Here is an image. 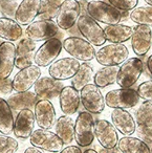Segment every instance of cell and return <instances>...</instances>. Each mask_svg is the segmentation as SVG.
Here are the masks:
<instances>
[{"label": "cell", "mask_w": 152, "mask_h": 153, "mask_svg": "<svg viewBox=\"0 0 152 153\" xmlns=\"http://www.w3.org/2000/svg\"><path fill=\"white\" fill-rule=\"evenodd\" d=\"M144 71V62L139 58L126 59L118 67L116 83L122 88L132 87Z\"/></svg>", "instance_id": "obj_1"}, {"label": "cell", "mask_w": 152, "mask_h": 153, "mask_svg": "<svg viewBox=\"0 0 152 153\" xmlns=\"http://www.w3.org/2000/svg\"><path fill=\"white\" fill-rule=\"evenodd\" d=\"M86 11L90 17H92L95 21L104 24H116L122 21L121 11L112 7L110 3L104 2L101 0L89 1L87 3Z\"/></svg>", "instance_id": "obj_2"}, {"label": "cell", "mask_w": 152, "mask_h": 153, "mask_svg": "<svg viewBox=\"0 0 152 153\" xmlns=\"http://www.w3.org/2000/svg\"><path fill=\"white\" fill-rule=\"evenodd\" d=\"M77 27L83 37L93 46H102L106 42L104 30L98 21L86 13H82L77 20Z\"/></svg>", "instance_id": "obj_3"}, {"label": "cell", "mask_w": 152, "mask_h": 153, "mask_svg": "<svg viewBox=\"0 0 152 153\" xmlns=\"http://www.w3.org/2000/svg\"><path fill=\"white\" fill-rule=\"evenodd\" d=\"M95 119L92 113L82 111L75 123V140L80 147H88L95 140Z\"/></svg>", "instance_id": "obj_4"}, {"label": "cell", "mask_w": 152, "mask_h": 153, "mask_svg": "<svg viewBox=\"0 0 152 153\" xmlns=\"http://www.w3.org/2000/svg\"><path fill=\"white\" fill-rule=\"evenodd\" d=\"M129 57V51L123 43H110L95 51V60L103 66L120 65Z\"/></svg>", "instance_id": "obj_5"}, {"label": "cell", "mask_w": 152, "mask_h": 153, "mask_svg": "<svg viewBox=\"0 0 152 153\" xmlns=\"http://www.w3.org/2000/svg\"><path fill=\"white\" fill-rule=\"evenodd\" d=\"M64 51L69 53L72 58H76L79 61L89 62L95 59V46L86 39L77 36H72L66 38L62 42Z\"/></svg>", "instance_id": "obj_6"}, {"label": "cell", "mask_w": 152, "mask_h": 153, "mask_svg": "<svg viewBox=\"0 0 152 153\" xmlns=\"http://www.w3.org/2000/svg\"><path fill=\"white\" fill-rule=\"evenodd\" d=\"M139 102V96L133 88H118L110 90L105 96V103L110 108H133Z\"/></svg>", "instance_id": "obj_7"}, {"label": "cell", "mask_w": 152, "mask_h": 153, "mask_svg": "<svg viewBox=\"0 0 152 153\" xmlns=\"http://www.w3.org/2000/svg\"><path fill=\"white\" fill-rule=\"evenodd\" d=\"M80 100L86 111L92 114H99L105 109V98L99 86L87 84L80 89Z\"/></svg>", "instance_id": "obj_8"}, {"label": "cell", "mask_w": 152, "mask_h": 153, "mask_svg": "<svg viewBox=\"0 0 152 153\" xmlns=\"http://www.w3.org/2000/svg\"><path fill=\"white\" fill-rule=\"evenodd\" d=\"M81 15V4L78 0H63L56 15V23L59 28L68 30L77 23Z\"/></svg>", "instance_id": "obj_9"}, {"label": "cell", "mask_w": 152, "mask_h": 153, "mask_svg": "<svg viewBox=\"0 0 152 153\" xmlns=\"http://www.w3.org/2000/svg\"><path fill=\"white\" fill-rule=\"evenodd\" d=\"M30 140L33 146L38 147L45 152H61L64 145L57 133L42 128L33 131Z\"/></svg>", "instance_id": "obj_10"}, {"label": "cell", "mask_w": 152, "mask_h": 153, "mask_svg": "<svg viewBox=\"0 0 152 153\" xmlns=\"http://www.w3.org/2000/svg\"><path fill=\"white\" fill-rule=\"evenodd\" d=\"M62 48L63 45L60 39L56 37L47 39L35 53V64L39 67H47L57 59L58 56L61 53Z\"/></svg>", "instance_id": "obj_11"}, {"label": "cell", "mask_w": 152, "mask_h": 153, "mask_svg": "<svg viewBox=\"0 0 152 153\" xmlns=\"http://www.w3.org/2000/svg\"><path fill=\"white\" fill-rule=\"evenodd\" d=\"M59 26L53 20L40 19L33 21L26 27V37L35 42L37 41H44L59 35Z\"/></svg>", "instance_id": "obj_12"}, {"label": "cell", "mask_w": 152, "mask_h": 153, "mask_svg": "<svg viewBox=\"0 0 152 153\" xmlns=\"http://www.w3.org/2000/svg\"><path fill=\"white\" fill-rule=\"evenodd\" d=\"M80 61L76 58H62L49 64L48 74L59 81L72 79L80 67Z\"/></svg>", "instance_id": "obj_13"}, {"label": "cell", "mask_w": 152, "mask_h": 153, "mask_svg": "<svg viewBox=\"0 0 152 153\" xmlns=\"http://www.w3.org/2000/svg\"><path fill=\"white\" fill-rule=\"evenodd\" d=\"M40 76L41 69L37 65L32 64V65L22 68L20 69V71L15 74L14 79L12 80L14 90L17 92L28 91L35 85Z\"/></svg>", "instance_id": "obj_14"}, {"label": "cell", "mask_w": 152, "mask_h": 153, "mask_svg": "<svg viewBox=\"0 0 152 153\" xmlns=\"http://www.w3.org/2000/svg\"><path fill=\"white\" fill-rule=\"evenodd\" d=\"M35 94L38 100H54L59 97L60 91L64 87L63 83L51 76H40L35 83Z\"/></svg>", "instance_id": "obj_15"}, {"label": "cell", "mask_w": 152, "mask_h": 153, "mask_svg": "<svg viewBox=\"0 0 152 153\" xmlns=\"http://www.w3.org/2000/svg\"><path fill=\"white\" fill-rule=\"evenodd\" d=\"M131 47L135 55L145 56L152 46V30L150 26L139 24L133 28Z\"/></svg>", "instance_id": "obj_16"}, {"label": "cell", "mask_w": 152, "mask_h": 153, "mask_svg": "<svg viewBox=\"0 0 152 153\" xmlns=\"http://www.w3.org/2000/svg\"><path fill=\"white\" fill-rule=\"evenodd\" d=\"M95 137L103 148H114L118 142V134L113 124L107 120H98L95 123Z\"/></svg>", "instance_id": "obj_17"}, {"label": "cell", "mask_w": 152, "mask_h": 153, "mask_svg": "<svg viewBox=\"0 0 152 153\" xmlns=\"http://www.w3.org/2000/svg\"><path fill=\"white\" fill-rule=\"evenodd\" d=\"M35 113L32 109L24 108L17 112L14 121L13 132L20 140H26L31 136L35 127Z\"/></svg>", "instance_id": "obj_18"}, {"label": "cell", "mask_w": 152, "mask_h": 153, "mask_svg": "<svg viewBox=\"0 0 152 153\" xmlns=\"http://www.w3.org/2000/svg\"><path fill=\"white\" fill-rule=\"evenodd\" d=\"M35 119L42 129H51L56 123V110L49 100H38L35 105Z\"/></svg>", "instance_id": "obj_19"}, {"label": "cell", "mask_w": 152, "mask_h": 153, "mask_svg": "<svg viewBox=\"0 0 152 153\" xmlns=\"http://www.w3.org/2000/svg\"><path fill=\"white\" fill-rule=\"evenodd\" d=\"M16 61V46L12 41L0 43V79H7L13 72Z\"/></svg>", "instance_id": "obj_20"}, {"label": "cell", "mask_w": 152, "mask_h": 153, "mask_svg": "<svg viewBox=\"0 0 152 153\" xmlns=\"http://www.w3.org/2000/svg\"><path fill=\"white\" fill-rule=\"evenodd\" d=\"M42 0H22L18 5L15 20L20 25H28L39 15Z\"/></svg>", "instance_id": "obj_21"}, {"label": "cell", "mask_w": 152, "mask_h": 153, "mask_svg": "<svg viewBox=\"0 0 152 153\" xmlns=\"http://www.w3.org/2000/svg\"><path fill=\"white\" fill-rule=\"evenodd\" d=\"M36 42L30 38H23L19 41L16 47V61L15 67L18 69L30 66L34 63Z\"/></svg>", "instance_id": "obj_22"}, {"label": "cell", "mask_w": 152, "mask_h": 153, "mask_svg": "<svg viewBox=\"0 0 152 153\" xmlns=\"http://www.w3.org/2000/svg\"><path fill=\"white\" fill-rule=\"evenodd\" d=\"M80 90L74 86H64L59 94L61 111L66 115H72L78 111L80 106Z\"/></svg>", "instance_id": "obj_23"}, {"label": "cell", "mask_w": 152, "mask_h": 153, "mask_svg": "<svg viewBox=\"0 0 152 153\" xmlns=\"http://www.w3.org/2000/svg\"><path fill=\"white\" fill-rule=\"evenodd\" d=\"M111 121L116 130H118L124 135H130L135 132V120L126 109L114 108L111 112Z\"/></svg>", "instance_id": "obj_24"}, {"label": "cell", "mask_w": 152, "mask_h": 153, "mask_svg": "<svg viewBox=\"0 0 152 153\" xmlns=\"http://www.w3.org/2000/svg\"><path fill=\"white\" fill-rule=\"evenodd\" d=\"M104 30L105 38L108 42L111 43H124L131 38L133 28L125 24L116 23L109 24Z\"/></svg>", "instance_id": "obj_25"}, {"label": "cell", "mask_w": 152, "mask_h": 153, "mask_svg": "<svg viewBox=\"0 0 152 153\" xmlns=\"http://www.w3.org/2000/svg\"><path fill=\"white\" fill-rule=\"evenodd\" d=\"M37 101H38V98H37L36 94L31 92L30 90L14 94L7 99V103L11 106L12 110L16 111V112L24 108L34 109Z\"/></svg>", "instance_id": "obj_26"}, {"label": "cell", "mask_w": 152, "mask_h": 153, "mask_svg": "<svg viewBox=\"0 0 152 153\" xmlns=\"http://www.w3.org/2000/svg\"><path fill=\"white\" fill-rule=\"evenodd\" d=\"M55 131L64 145H69L75 140V122L69 115H62L55 123Z\"/></svg>", "instance_id": "obj_27"}, {"label": "cell", "mask_w": 152, "mask_h": 153, "mask_svg": "<svg viewBox=\"0 0 152 153\" xmlns=\"http://www.w3.org/2000/svg\"><path fill=\"white\" fill-rule=\"evenodd\" d=\"M120 152L122 153H149L151 152L148 145L139 137L125 135L118 140L116 145Z\"/></svg>", "instance_id": "obj_28"}, {"label": "cell", "mask_w": 152, "mask_h": 153, "mask_svg": "<svg viewBox=\"0 0 152 153\" xmlns=\"http://www.w3.org/2000/svg\"><path fill=\"white\" fill-rule=\"evenodd\" d=\"M22 27L15 19L2 17L0 18V38L7 41H17L22 36Z\"/></svg>", "instance_id": "obj_29"}, {"label": "cell", "mask_w": 152, "mask_h": 153, "mask_svg": "<svg viewBox=\"0 0 152 153\" xmlns=\"http://www.w3.org/2000/svg\"><path fill=\"white\" fill-rule=\"evenodd\" d=\"M118 67L114 66H104L100 68L93 76V82L100 88H105L109 85H113L116 83V76H118Z\"/></svg>", "instance_id": "obj_30"}, {"label": "cell", "mask_w": 152, "mask_h": 153, "mask_svg": "<svg viewBox=\"0 0 152 153\" xmlns=\"http://www.w3.org/2000/svg\"><path fill=\"white\" fill-rule=\"evenodd\" d=\"M14 114L7 100L0 98V132L11 134L14 128Z\"/></svg>", "instance_id": "obj_31"}, {"label": "cell", "mask_w": 152, "mask_h": 153, "mask_svg": "<svg viewBox=\"0 0 152 153\" xmlns=\"http://www.w3.org/2000/svg\"><path fill=\"white\" fill-rule=\"evenodd\" d=\"M93 68L90 64L87 62L80 64L78 71L76 72L74 76L72 78V86H74L76 89L80 90L85 85L89 84L93 80Z\"/></svg>", "instance_id": "obj_32"}, {"label": "cell", "mask_w": 152, "mask_h": 153, "mask_svg": "<svg viewBox=\"0 0 152 153\" xmlns=\"http://www.w3.org/2000/svg\"><path fill=\"white\" fill-rule=\"evenodd\" d=\"M130 19L136 24H143V25L152 26V7L151 5H145V7H134L130 11L129 15Z\"/></svg>", "instance_id": "obj_33"}, {"label": "cell", "mask_w": 152, "mask_h": 153, "mask_svg": "<svg viewBox=\"0 0 152 153\" xmlns=\"http://www.w3.org/2000/svg\"><path fill=\"white\" fill-rule=\"evenodd\" d=\"M134 120L137 125L152 124V101H145L135 109Z\"/></svg>", "instance_id": "obj_34"}, {"label": "cell", "mask_w": 152, "mask_h": 153, "mask_svg": "<svg viewBox=\"0 0 152 153\" xmlns=\"http://www.w3.org/2000/svg\"><path fill=\"white\" fill-rule=\"evenodd\" d=\"M61 2V0H42L40 12L37 17L44 20H53L56 18Z\"/></svg>", "instance_id": "obj_35"}, {"label": "cell", "mask_w": 152, "mask_h": 153, "mask_svg": "<svg viewBox=\"0 0 152 153\" xmlns=\"http://www.w3.org/2000/svg\"><path fill=\"white\" fill-rule=\"evenodd\" d=\"M19 144L16 138L9 134H0V153H14L18 150Z\"/></svg>", "instance_id": "obj_36"}, {"label": "cell", "mask_w": 152, "mask_h": 153, "mask_svg": "<svg viewBox=\"0 0 152 153\" xmlns=\"http://www.w3.org/2000/svg\"><path fill=\"white\" fill-rule=\"evenodd\" d=\"M18 2L16 0H0V11L3 17L15 18L16 10L18 7Z\"/></svg>", "instance_id": "obj_37"}, {"label": "cell", "mask_w": 152, "mask_h": 153, "mask_svg": "<svg viewBox=\"0 0 152 153\" xmlns=\"http://www.w3.org/2000/svg\"><path fill=\"white\" fill-rule=\"evenodd\" d=\"M135 131L137 132L139 138L144 140L148 147L150 148L152 152V125L148 124V125H137Z\"/></svg>", "instance_id": "obj_38"}, {"label": "cell", "mask_w": 152, "mask_h": 153, "mask_svg": "<svg viewBox=\"0 0 152 153\" xmlns=\"http://www.w3.org/2000/svg\"><path fill=\"white\" fill-rule=\"evenodd\" d=\"M109 3L121 12H130L136 7L139 0H108Z\"/></svg>", "instance_id": "obj_39"}, {"label": "cell", "mask_w": 152, "mask_h": 153, "mask_svg": "<svg viewBox=\"0 0 152 153\" xmlns=\"http://www.w3.org/2000/svg\"><path fill=\"white\" fill-rule=\"evenodd\" d=\"M137 94L145 101H152V80L143 82L137 87Z\"/></svg>", "instance_id": "obj_40"}, {"label": "cell", "mask_w": 152, "mask_h": 153, "mask_svg": "<svg viewBox=\"0 0 152 153\" xmlns=\"http://www.w3.org/2000/svg\"><path fill=\"white\" fill-rule=\"evenodd\" d=\"M13 90H14L13 83H12V80L10 78L0 79V94H11Z\"/></svg>", "instance_id": "obj_41"}, {"label": "cell", "mask_w": 152, "mask_h": 153, "mask_svg": "<svg viewBox=\"0 0 152 153\" xmlns=\"http://www.w3.org/2000/svg\"><path fill=\"white\" fill-rule=\"evenodd\" d=\"M80 147L78 146H67L66 148H63L61 150V153H82Z\"/></svg>", "instance_id": "obj_42"}, {"label": "cell", "mask_w": 152, "mask_h": 153, "mask_svg": "<svg viewBox=\"0 0 152 153\" xmlns=\"http://www.w3.org/2000/svg\"><path fill=\"white\" fill-rule=\"evenodd\" d=\"M24 152L25 153H42V152H45V151L40 148H38V147H36V146H33V147L26 148Z\"/></svg>", "instance_id": "obj_43"}, {"label": "cell", "mask_w": 152, "mask_h": 153, "mask_svg": "<svg viewBox=\"0 0 152 153\" xmlns=\"http://www.w3.org/2000/svg\"><path fill=\"white\" fill-rule=\"evenodd\" d=\"M98 152H100V153H118L120 150H118L116 147H114V148H102L101 150L98 151Z\"/></svg>", "instance_id": "obj_44"}, {"label": "cell", "mask_w": 152, "mask_h": 153, "mask_svg": "<svg viewBox=\"0 0 152 153\" xmlns=\"http://www.w3.org/2000/svg\"><path fill=\"white\" fill-rule=\"evenodd\" d=\"M147 68H148V70H149L150 74L152 76V55L149 56L147 59Z\"/></svg>", "instance_id": "obj_45"}, {"label": "cell", "mask_w": 152, "mask_h": 153, "mask_svg": "<svg viewBox=\"0 0 152 153\" xmlns=\"http://www.w3.org/2000/svg\"><path fill=\"white\" fill-rule=\"evenodd\" d=\"M84 153H97L98 151H95V149H87V150H85V151H83Z\"/></svg>", "instance_id": "obj_46"}, {"label": "cell", "mask_w": 152, "mask_h": 153, "mask_svg": "<svg viewBox=\"0 0 152 153\" xmlns=\"http://www.w3.org/2000/svg\"><path fill=\"white\" fill-rule=\"evenodd\" d=\"M144 1H145L148 5H151V7H152V0H144Z\"/></svg>", "instance_id": "obj_47"}, {"label": "cell", "mask_w": 152, "mask_h": 153, "mask_svg": "<svg viewBox=\"0 0 152 153\" xmlns=\"http://www.w3.org/2000/svg\"><path fill=\"white\" fill-rule=\"evenodd\" d=\"M81 1H84V2H89V1H95V0H81Z\"/></svg>", "instance_id": "obj_48"}]
</instances>
